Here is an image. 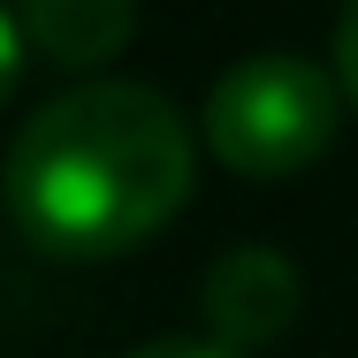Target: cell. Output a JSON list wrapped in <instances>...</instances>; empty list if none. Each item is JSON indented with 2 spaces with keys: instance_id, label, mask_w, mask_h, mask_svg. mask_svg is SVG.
<instances>
[{
  "instance_id": "7",
  "label": "cell",
  "mask_w": 358,
  "mask_h": 358,
  "mask_svg": "<svg viewBox=\"0 0 358 358\" xmlns=\"http://www.w3.org/2000/svg\"><path fill=\"white\" fill-rule=\"evenodd\" d=\"M122 358H236V351H221V343H183V336H168V343H138V351H122Z\"/></svg>"
},
{
  "instance_id": "4",
  "label": "cell",
  "mask_w": 358,
  "mask_h": 358,
  "mask_svg": "<svg viewBox=\"0 0 358 358\" xmlns=\"http://www.w3.org/2000/svg\"><path fill=\"white\" fill-rule=\"evenodd\" d=\"M138 38L130 0H38L23 8V46L54 69H99Z\"/></svg>"
},
{
  "instance_id": "5",
  "label": "cell",
  "mask_w": 358,
  "mask_h": 358,
  "mask_svg": "<svg viewBox=\"0 0 358 358\" xmlns=\"http://www.w3.org/2000/svg\"><path fill=\"white\" fill-rule=\"evenodd\" d=\"M23 62H31V46H23V15L0 8V107H8V92L23 84Z\"/></svg>"
},
{
  "instance_id": "1",
  "label": "cell",
  "mask_w": 358,
  "mask_h": 358,
  "mask_svg": "<svg viewBox=\"0 0 358 358\" xmlns=\"http://www.w3.org/2000/svg\"><path fill=\"white\" fill-rule=\"evenodd\" d=\"M199 176L191 122L145 84H76L46 99L0 160V199L46 259H122L183 214Z\"/></svg>"
},
{
  "instance_id": "6",
  "label": "cell",
  "mask_w": 358,
  "mask_h": 358,
  "mask_svg": "<svg viewBox=\"0 0 358 358\" xmlns=\"http://www.w3.org/2000/svg\"><path fill=\"white\" fill-rule=\"evenodd\" d=\"M336 92L358 107V8L336 23Z\"/></svg>"
},
{
  "instance_id": "2",
  "label": "cell",
  "mask_w": 358,
  "mask_h": 358,
  "mask_svg": "<svg viewBox=\"0 0 358 358\" xmlns=\"http://www.w3.org/2000/svg\"><path fill=\"white\" fill-rule=\"evenodd\" d=\"M336 122H343V92L305 54H244L206 92V145L244 183H282L313 168L336 145Z\"/></svg>"
},
{
  "instance_id": "3",
  "label": "cell",
  "mask_w": 358,
  "mask_h": 358,
  "mask_svg": "<svg viewBox=\"0 0 358 358\" xmlns=\"http://www.w3.org/2000/svg\"><path fill=\"white\" fill-rule=\"evenodd\" d=\"M297 267H289L275 244H236V252H221L214 267H206V282H199V305H206V328L221 336V351H259V343H275L289 320H297Z\"/></svg>"
}]
</instances>
